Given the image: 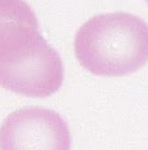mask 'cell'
I'll list each match as a JSON object with an SVG mask.
<instances>
[{
    "mask_svg": "<svg viewBox=\"0 0 148 150\" xmlns=\"http://www.w3.org/2000/svg\"><path fill=\"white\" fill-rule=\"evenodd\" d=\"M60 57L43 38L38 22L16 18L0 25V85L17 94L48 97L61 87Z\"/></svg>",
    "mask_w": 148,
    "mask_h": 150,
    "instance_id": "obj_1",
    "label": "cell"
},
{
    "mask_svg": "<svg viewBox=\"0 0 148 150\" xmlns=\"http://www.w3.org/2000/svg\"><path fill=\"white\" fill-rule=\"evenodd\" d=\"M74 47L79 64L91 73L128 75L148 62V27L128 23L121 13L97 15L80 27Z\"/></svg>",
    "mask_w": 148,
    "mask_h": 150,
    "instance_id": "obj_2",
    "label": "cell"
},
{
    "mask_svg": "<svg viewBox=\"0 0 148 150\" xmlns=\"http://www.w3.org/2000/svg\"><path fill=\"white\" fill-rule=\"evenodd\" d=\"M65 123L54 110L32 106L16 110L4 119L0 130L1 150H61L69 147Z\"/></svg>",
    "mask_w": 148,
    "mask_h": 150,
    "instance_id": "obj_3",
    "label": "cell"
}]
</instances>
